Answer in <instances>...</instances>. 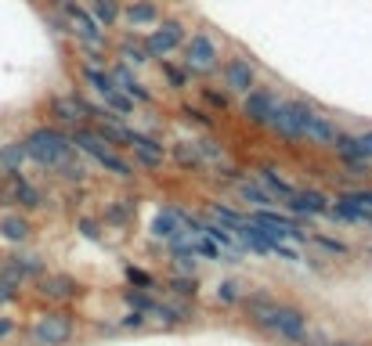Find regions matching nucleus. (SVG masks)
Listing matches in <instances>:
<instances>
[{"mask_svg": "<svg viewBox=\"0 0 372 346\" xmlns=\"http://www.w3.org/2000/svg\"><path fill=\"white\" fill-rule=\"evenodd\" d=\"M22 145H26V159H33V162L43 166V169H55V166L73 152L69 134H62V130H55V127H33V130L22 137Z\"/></svg>", "mask_w": 372, "mask_h": 346, "instance_id": "obj_1", "label": "nucleus"}, {"mask_svg": "<svg viewBox=\"0 0 372 346\" xmlns=\"http://www.w3.org/2000/svg\"><path fill=\"white\" fill-rule=\"evenodd\" d=\"M185 73L192 76H210L217 65H221V47H217V40L210 36V33H192V36H185Z\"/></svg>", "mask_w": 372, "mask_h": 346, "instance_id": "obj_2", "label": "nucleus"}, {"mask_svg": "<svg viewBox=\"0 0 372 346\" xmlns=\"http://www.w3.org/2000/svg\"><path fill=\"white\" fill-rule=\"evenodd\" d=\"M58 8H62V15H66V22H69V36H73L76 43H83V47H105V43H109L105 29L91 19L87 8L76 4V0H62Z\"/></svg>", "mask_w": 372, "mask_h": 346, "instance_id": "obj_3", "label": "nucleus"}, {"mask_svg": "<svg viewBox=\"0 0 372 346\" xmlns=\"http://www.w3.org/2000/svg\"><path fill=\"white\" fill-rule=\"evenodd\" d=\"M33 346H66L73 339V314L69 310H47L36 318L29 332Z\"/></svg>", "mask_w": 372, "mask_h": 346, "instance_id": "obj_4", "label": "nucleus"}, {"mask_svg": "<svg viewBox=\"0 0 372 346\" xmlns=\"http://www.w3.org/2000/svg\"><path fill=\"white\" fill-rule=\"evenodd\" d=\"M141 43H145L148 58H170V54L185 43V22H177V19H163V22H155V29H152V33H145V36H141Z\"/></svg>", "mask_w": 372, "mask_h": 346, "instance_id": "obj_5", "label": "nucleus"}, {"mask_svg": "<svg viewBox=\"0 0 372 346\" xmlns=\"http://www.w3.org/2000/svg\"><path fill=\"white\" fill-rule=\"evenodd\" d=\"M275 105H279V94L272 87H249L242 94V120L249 127H268Z\"/></svg>", "mask_w": 372, "mask_h": 346, "instance_id": "obj_6", "label": "nucleus"}, {"mask_svg": "<svg viewBox=\"0 0 372 346\" xmlns=\"http://www.w3.org/2000/svg\"><path fill=\"white\" fill-rule=\"evenodd\" d=\"M51 115H55L58 123H69V127H80V123H91V115H94V105L83 98V94H55L51 98Z\"/></svg>", "mask_w": 372, "mask_h": 346, "instance_id": "obj_7", "label": "nucleus"}, {"mask_svg": "<svg viewBox=\"0 0 372 346\" xmlns=\"http://www.w3.org/2000/svg\"><path fill=\"white\" fill-rule=\"evenodd\" d=\"M221 80H224V90L228 94H246L249 87H257V65L249 62L246 54H235L221 65Z\"/></svg>", "mask_w": 372, "mask_h": 346, "instance_id": "obj_8", "label": "nucleus"}, {"mask_svg": "<svg viewBox=\"0 0 372 346\" xmlns=\"http://www.w3.org/2000/svg\"><path fill=\"white\" fill-rule=\"evenodd\" d=\"M127 148L134 152V159L145 166V169H159L167 162V145L152 137V134H141V130H130L127 134Z\"/></svg>", "mask_w": 372, "mask_h": 346, "instance_id": "obj_9", "label": "nucleus"}, {"mask_svg": "<svg viewBox=\"0 0 372 346\" xmlns=\"http://www.w3.org/2000/svg\"><path fill=\"white\" fill-rule=\"evenodd\" d=\"M36 293L51 303H62V300H76L80 296V281L73 274H40L36 278Z\"/></svg>", "mask_w": 372, "mask_h": 346, "instance_id": "obj_10", "label": "nucleus"}, {"mask_svg": "<svg viewBox=\"0 0 372 346\" xmlns=\"http://www.w3.org/2000/svg\"><path fill=\"white\" fill-rule=\"evenodd\" d=\"M109 73H113V80H116V90H123L134 105H152L155 98H152V90L134 76V69L127 65V62H120V58H116V62L109 65Z\"/></svg>", "mask_w": 372, "mask_h": 346, "instance_id": "obj_11", "label": "nucleus"}, {"mask_svg": "<svg viewBox=\"0 0 372 346\" xmlns=\"http://www.w3.org/2000/svg\"><path fill=\"white\" fill-rule=\"evenodd\" d=\"M4 181H8L4 195H8V202H11V206H22V209H43V206H47V202H43V192L22 177V169H19V173H11V177H4Z\"/></svg>", "mask_w": 372, "mask_h": 346, "instance_id": "obj_12", "label": "nucleus"}, {"mask_svg": "<svg viewBox=\"0 0 372 346\" xmlns=\"http://www.w3.org/2000/svg\"><path fill=\"white\" fill-rule=\"evenodd\" d=\"M329 195L326 192H318V188H296L293 192V199L289 202H282L289 213H296V216H326V209H329Z\"/></svg>", "mask_w": 372, "mask_h": 346, "instance_id": "obj_13", "label": "nucleus"}, {"mask_svg": "<svg viewBox=\"0 0 372 346\" xmlns=\"http://www.w3.org/2000/svg\"><path fill=\"white\" fill-rule=\"evenodd\" d=\"M268 130H275V134L286 137V141H304V127H300V120H296V112H293L289 98H286V101L279 98V105H275V112H272V120H268Z\"/></svg>", "mask_w": 372, "mask_h": 346, "instance_id": "obj_14", "label": "nucleus"}, {"mask_svg": "<svg viewBox=\"0 0 372 346\" xmlns=\"http://www.w3.org/2000/svg\"><path fill=\"white\" fill-rule=\"evenodd\" d=\"M304 137H307V141H314V145H326V148H333V141L340 137V127H336V120H333V115H326V112H314V115H311V123L304 127Z\"/></svg>", "mask_w": 372, "mask_h": 346, "instance_id": "obj_15", "label": "nucleus"}, {"mask_svg": "<svg viewBox=\"0 0 372 346\" xmlns=\"http://www.w3.org/2000/svg\"><path fill=\"white\" fill-rule=\"evenodd\" d=\"M120 22H127V26H155L159 22V4L155 0H127L123 4V11H120Z\"/></svg>", "mask_w": 372, "mask_h": 346, "instance_id": "obj_16", "label": "nucleus"}, {"mask_svg": "<svg viewBox=\"0 0 372 346\" xmlns=\"http://www.w3.org/2000/svg\"><path fill=\"white\" fill-rule=\"evenodd\" d=\"M29 235H33L29 216H22V213H0V238L22 246V242H29Z\"/></svg>", "mask_w": 372, "mask_h": 346, "instance_id": "obj_17", "label": "nucleus"}, {"mask_svg": "<svg viewBox=\"0 0 372 346\" xmlns=\"http://www.w3.org/2000/svg\"><path fill=\"white\" fill-rule=\"evenodd\" d=\"M235 188H239V195L253 206V209H275L279 206V199L268 192V188H264L260 181H249V177H239L235 181Z\"/></svg>", "mask_w": 372, "mask_h": 346, "instance_id": "obj_18", "label": "nucleus"}, {"mask_svg": "<svg viewBox=\"0 0 372 346\" xmlns=\"http://www.w3.org/2000/svg\"><path fill=\"white\" fill-rule=\"evenodd\" d=\"M148 231H152V238H159V242H170L174 235H181V231H188V227H185V224L177 220V213L167 206V209H159V213L152 216Z\"/></svg>", "mask_w": 372, "mask_h": 346, "instance_id": "obj_19", "label": "nucleus"}, {"mask_svg": "<svg viewBox=\"0 0 372 346\" xmlns=\"http://www.w3.org/2000/svg\"><path fill=\"white\" fill-rule=\"evenodd\" d=\"M80 80L94 90V94H109V90H116V80H113V73H109V65H80Z\"/></svg>", "mask_w": 372, "mask_h": 346, "instance_id": "obj_20", "label": "nucleus"}, {"mask_svg": "<svg viewBox=\"0 0 372 346\" xmlns=\"http://www.w3.org/2000/svg\"><path fill=\"white\" fill-rule=\"evenodd\" d=\"M257 181H260L264 188H268V192L279 199V206H282V202H289V199H293V192H296L286 177H279V169H275V166H260V169H257Z\"/></svg>", "mask_w": 372, "mask_h": 346, "instance_id": "obj_21", "label": "nucleus"}, {"mask_svg": "<svg viewBox=\"0 0 372 346\" xmlns=\"http://www.w3.org/2000/svg\"><path fill=\"white\" fill-rule=\"evenodd\" d=\"M167 159H174L185 173L188 169H202L206 162H202V155H199V148H195V137L192 141H174L170 148H167Z\"/></svg>", "mask_w": 372, "mask_h": 346, "instance_id": "obj_22", "label": "nucleus"}, {"mask_svg": "<svg viewBox=\"0 0 372 346\" xmlns=\"http://www.w3.org/2000/svg\"><path fill=\"white\" fill-rule=\"evenodd\" d=\"M94 162H98L101 169H109L113 177H120V181H134V177H138V173H134V166H130V162H127V159H123L116 148H105V152H98V155H94Z\"/></svg>", "mask_w": 372, "mask_h": 346, "instance_id": "obj_23", "label": "nucleus"}, {"mask_svg": "<svg viewBox=\"0 0 372 346\" xmlns=\"http://www.w3.org/2000/svg\"><path fill=\"white\" fill-rule=\"evenodd\" d=\"M145 318H155V321H163V325H181V321H192V310L185 303H159V300H152V307H148Z\"/></svg>", "mask_w": 372, "mask_h": 346, "instance_id": "obj_24", "label": "nucleus"}, {"mask_svg": "<svg viewBox=\"0 0 372 346\" xmlns=\"http://www.w3.org/2000/svg\"><path fill=\"white\" fill-rule=\"evenodd\" d=\"M116 58H120V62H127L130 69H141V65H148V62H152L148 51H145V43H141V36H127V40H120Z\"/></svg>", "mask_w": 372, "mask_h": 346, "instance_id": "obj_25", "label": "nucleus"}, {"mask_svg": "<svg viewBox=\"0 0 372 346\" xmlns=\"http://www.w3.org/2000/svg\"><path fill=\"white\" fill-rule=\"evenodd\" d=\"M26 166V145L22 141H8L0 145V177H11Z\"/></svg>", "mask_w": 372, "mask_h": 346, "instance_id": "obj_26", "label": "nucleus"}, {"mask_svg": "<svg viewBox=\"0 0 372 346\" xmlns=\"http://www.w3.org/2000/svg\"><path fill=\"white\" fill-rule=\"evenodd\" d=\"M120 11H123L120 0H91V19L101 29H116L120 26Z\"/></svg>", "mask_w": 372, "mask_h": 346, "instance_id": "obj_27", "label": "nucleus"}, {"mask_svg": "<svg viewBox=\"0 0 372 346\" xmlns=\"http://www.w3.org/2000/svg\"><path fill=\"white\" fill-rule=\"evenodd\" d=\"M177 120H181V123H188V127H199V130H206V134L217 127L214 115H210L206 108H199V105H181V108H177Z\"/></svg>", "mask_w": 372, "mask_h": 346, "instance_id": "obj_28", "label": "nucleus"}, {"mask_svg": "<svg viewBox=\"0 0 372 346\" xmlns=\"http://www.w3.org/2000/svg\"><path fill=\"white\" fill-rule=\"evenodd\" d=\"M55 169L62 173V177H66L69 184H83V181H87V162L76 155V148H73V152H69V155H66Z\"/></svg>", "mask_w": 372, "mask_h": 346, "instance_id": "obj_29", "label": "nucleus"}, {"mask_svg": "<svg viewBox=\"0 0 372 346\" xmlns=\"http://www.w3.org/2000/svg\"><path fill=\"white\" fill-rule=\"evenodd\" d=\"M101 108H109L113 115H120V120H130V115H138V105L123 94V90H109L105 94V105Z\"/></svg>", "mask_w": 372, "mask_h": 346, "instance_id": "obj_30", "label": "nucleus"}, {"mask_svg": "<svg viewBox=\"0 0 372 346\" xmlns=\"http://www.w3.org/2000/svg\"><path fill=\"white\" fill-rule=\"evenodd\" d=\"M206 216H210V220H217V224H224V227H232V231L246 220L242 213H235L232 206H224V202H217V199H214V202H206Z\"/></svg>", "mask_w": 372, "mask_h": 346, "instance_id": "obj_31", "label": "nucleus"}, {"mask_svg": "<svg viewBox=\"0 0 372 346\" xmlns=\"http://www.w3.org/2000/svg\"><path fill=\"white\" fill-rule=\"evenodd\" d=\"M195 148H199V155H202V162H224V141H217V137H210V134H202V137H195Z\"/></svg>", "mask_w": 372, "mask_h": 346, "instance_id": "obj_32", "label": "nucleus"}, {"mask_svg": "<svg viewBox=\"0 0 372 346\" xmlns=\"http://www.w3.org/2000/svg\"><path fill=\"white\" fill-rule=\"evenodd\" d=\"M192 249H195V256H206V260H217V263H232V256L217 246V242H210L206 235L202 238H192Z\"/></svg>", "mask_w": 372, "mask_h": 346, "instance_id": "obj_33", "label": "nucleus"}, {"mask_svg": "<svg viewBox=\"0 0 372 346\" xmlns=\"http://www.w3.org/2000/svg\"><path fill=\"white\" fill-rule=\"evenodd\" d=\"M199 98H202L210 108H214L217 115L232 108V94H228V90H217V87H199Z\"/></svg>", "mask_w": 372, "mask_h": 346, "instance_id": "obj_34", "label": "nucleus"}, {"mask_svg": "<svg viewBox=\"0 0 372 346\" xmlns=\"http://www.w3.org/2000/svg\"><path fill=\"white\" fill-rule=\"evenodd\" d=\"M11 260H15V267H19V271H22L26 278H40V274L47 271V263H43V260H40L36 253H15Z\"/></svg>", "mask_w": 372, "mask_h": 346, "instance_id": "obj_35", "label": "nucleus"}, {"mask_svg": "<svg viewBox=\"0 0 372 346\" xmlns=\"http://www.w3.org/2000/svg\"><path fill=\"white\" fill-rule=\"evenodd\" d=\"M155 62H159V73H163V76L170 80V87H174V90H185V87H188V80H192V76H188L185 69H177V65L170 62V58H155Z\"/></svg>", "mask_w": 372, "mask_h": 346, "instance_id": "obj_36", "label": "nucleus"}, {"mask_svg": "<svg viewBox=\"0 0 372 346\" xmlns=\"http://www.w3.org/2000/svg\"><path fill=\"white\" fill-rule=\"evenodd\" d=\"M170 288H174L181 300H195L199 296V278L195 274H174L170 278Z\"/></svg>", "mask_w": 372, "mask_h": 346, "instance_id": "obj_37", "label": "nucleus"}, {"mask_svg": "<svg viewBox=\"0 0 372 346\" xmlns=\"http://www.w3.org/2000/svg\"><path fill=\"white\" fill-rule=\"evenodd\" d=\"M134 216V199H116L109 209H105V220L109 224H127Z\"/></svg>", "mask_w": 372, "mask_h": 346, "instance_id": "obj_38", "label": "nucleus"}, {"mask_svg": "<svg viewBox=\"0 0 372 346\" xmlns=\"http://www.w3.org/2000/svg\"><path fill=\"white\" fill-rule=\"evenodd\" d=\"M123 303H127L130 310H141V314H148V307H152V296H148V288H123Z\"/></svg>", "mask_w": 372, "mask_h": 346, "instance_id": "obj_39", "label": "nucleus"}, {"mask_svg": "<svg viewBox=\"0 0 372 346\" xmlns=\"http://www.w3.org/2000/svg\"><path fill=\"white\" fill-rule=\"evenodd\" d=\"M174 253V263H177V274H195L199 260H195V249L185 246V249H170Z\"/></svg>", "mask_w": 372, "mask_h": 346, "instance_id": "obj_40", "label": "nucleus"}, {"mask_svg": "<svg viewBox=\"0 0 372 346\" xmlns=\"http://www.w3.org/2000/svg\"><path fill=\"white\" fill-rule=\"evenodd\" d=\"M311 242L318 246V249H326V253H333V256H351V249L340 242V238H329V235H311Z\"/></svg>", "mask_w": 372, "mask_h": 346, "instance_id": "obj_41", "label": "nucleus"}, {"mask_svg": "<svg viewBox=\"0 0 372 346\" xmlns=\"http://www.w3.org/2000/svg\"><path fill=\"white\" fill-rule=\"evenodd\" d=\"M214 296H217V303H224V307H232V303H239V281H221L217 288H214Z\"/></svg>", "mask_w": 372, "mask_h": 346, "instance_id": "obj_42", "label": "nucleus"}, {"mask_svg": "<svg viewBox=\"0 0 372 346\" xmlns=\"http://www.w3.org/2000/svg\"><path fill=\"white\" fill-rule=\"evenodd\" d=\"M123 274H127V281H130L134 288H152V285H155V278H152L148 271L134 267V263H127V267H123Z\"/></svg>", "mask_w": 372, "mask_h": 346, "instance_id": "obj_43", "label": "nucleus"}, {"mask_svg": "<svg viewBox=\"0 0 372 346\" xmlns=\"http://www.w3.org/2000/svg\"><path fill=\"white\" fill-rule=\"evenodd\" d=\"M343 199H347V202H354L358 209L372 213V188H354V192H343Z\"/></svg>", "mask_w": 372, "mask_h": 346, "instance_id": "obj_44", "label": "nucleus"}, {"mask_svg": "<svg viewBox=\"0 0 372 346\" xmlns=\"http://www.w3.org/2000/svg\"><path fill=\"white\" fill-rule=\"evenodd\" d=\"M354 152H358L361 159H368V162H372V127L354 134Z\"/></svg>", "mask_w": 372, "mask_h": 346, "instance_id": "obj_45", "label": "nucleus"}, {"mask_svg": "<svg viewBox=\"0 0 372 346\" xmlns=\"http://www.w3.org/2000/svg\"><path fill=\"white\" fill-rule=\"evenodd\" d=\"M76 231H80L83 238H91V242H98V238H101V224H98V220H91V216H80V220H76Z\"/></svg>", "mask_w": 372, "mask_h": 346, "instance_id": "obj_46", "label": "nucleus"}, {"mask_svg": "<svg viewBox=\"0 0 372 346\" xmlns=\"http://www.w3.org/2000/svg\"><path fill=\"white\" fill-rule=\"evenodd\" d=\"M145 325H148V318H145L141 310H127L123 321H120V328H127V332H138V328H145Z\"/></svg>", "mask_w": 372, "mask_h": 346, "instance_id": "obj_47", "label": "nucleus"}, {"mask_svg": "<svg viewBox=\"0 0 372 346\" xmlns=\"http://www.w3.org/2000/svg\"><path fill=\"white\" fill-rule=\"evenodd\" d=\"M11 300H19V285L0 281V303H11Z\"/></svg>", "mask_w": 372, "mask_h": 346, "instance_id": "obj_48", "label": "nucleus"}, {"mask_svg": "<svg viewBox=\"0 0 372 346\" xmlns=\"http://www.w3.org/2000/svg\"><path fill=\"white\" fill-rule=\"evenodd\" d=\"M15 332V318H0V339H8Z\"/></svg>", "mask_w": 372, "mask_h": 346, "instance_id": "obj_49", "label": "nucleus"}, {"mask_svg": "<svg viewBox=\"0 0 372 346\" xmlns=\"http://www.w3.org/2000/svg\"><path fill=\"white\" fill-rule=\"evenodd\" d=\"M326 346H361V342H351V339H343V342H326Z\"/></svg>", "mask_w": 372, "mask_h": 346, "instance_id": "obj_50", "label": "nucleus"}, {"mask_svg": "<svg viewBox=\"0 0 372 346\" xmlns=\"http://www.w3.org/2000/svg\"><path fill=\"white\" fill-rule=\"evenodd\" d=\"M55 4H62V0H55Z\"/></svg>", "mask_w": 372, "mask_h": 346, "instance_id": "obj_51", "label": "nucleus"}]
</instances>
